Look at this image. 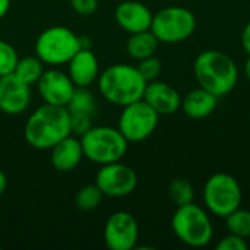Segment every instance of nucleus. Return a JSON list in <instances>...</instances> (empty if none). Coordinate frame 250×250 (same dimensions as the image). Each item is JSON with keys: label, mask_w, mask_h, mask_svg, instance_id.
I'll return each mask as SVG.
<instances>
[{"label": "nucleus", "mask_w": 250, "mask_h": 250, "mask_svg": "<svg viewBox=\"0 0 250 250\" xmlns=\"http://www.w3.org/2000/svg\"><path fill=\"white\" fill-rule=\"evenodd\" d=\"M37 89L45 104L66 107L76 86L67 73L56 67H50L42 72L41 78L37 82Z\"/></svg>", "instance_id": "f8f14e48"}, {"label": "nucleus", "mask_w": 250, "mask_h": 250, "mask_svg": "<svg viewBox=\"0 0 250 250\" xmlns=\"http://www.w3.org/2000/svg\"><path fill=\"white\" fill-rule=\"evenodd\" d=\"M196 29V16L186 7L168 6L152 16L151 32L158 42L177 44L188 40Z\"/></svg>", "instance_id": "6e6552de"}, {"label": "nucleus", "mask_w": 250, "mask_h": 250, "mask_svg": "<svg viewBox=\"0 0 250 250\" xmlns=\"http://www.w3.org/2000/svg\"><path fill=\"white\" fill-rule=\"evenodd\" d=\"M104 195L95 183L86 185L78 190L75 196V205L81 211H94L95 208L100 207Z\"/></svg>", "instance_id": "5701e85b"}, {"label": "nucleus", "mask_w": 250, "mask_h": 250, "mask_svg": "<svg viewBox=\"0 0 250 250\" xmlns=\"http://www.w3.org/2000/svg\"><path fill=\"white\" fill-rule=\"evenodd\" d=\"M217 105H218V97L199 86L196 89L189 91L182 98L180 108L190 119H205L214 113Z\"/></svg>", "instance_id": "a211bd4d"}, {"label": "nucleus", "mask_w": 250, "mask_h": 250, "mask_svg": "<svg viewBox=\"0 0 250 250\" xmlns=\"http://www.w3.org/2000/svg\"><path fill=\"white\" fill-rule=\"evenodd\" d=\"M226 227L229 233L240 236L243 239H250V211L237 208L226 218Z\"/></svg>", "instance_id": "b1692460"}, {"label": "nucleus", "mask_w": 250, "mask_h": 250, "mask_svg": "<svg viewBox=\"0 0 250 250\" xmlns=\"http://www.w3.org/2000/svg\"><path fill=\"white\" fill-rule=\"evenodd\" d=\"M6 188H7V177H6V174L0 170V196L6 192Z\"/></svg>", "instance_id": "2f4dec72"}, {"label": "nucleus", "mask_w": 250, "mask_h": 250, "mask_svg": "<svg viewBox=\"0 0 250 250\" xmlns=\"http://www.w3.org/2000/svg\"><path fill=\"white\" fill-rule=\"evenodd\" d=\"M79 139L83 158L98 166L122 161L129 146L122 132L111 126H92Z\"/></svg>", "instance_id": "39448f33"}, {"label": "nucleus", "mask_w": 250, "mask_h": 250, "mask_svg": "<svg viewBox=\"0 0 250 250\" xmlns=\"http://www.w3.org/2000/svg\"><path fill=\"white\" fill-rule=\"evenodd\" d=\"M240 42H242L243 50H245L248 54H250V22L246 23V26H245V28H243V31H242Z\"/></svg>", "instance_id": "c756f323"}, {"label": "nucleus", "mask_w": 250, "mask_h": 250, "mask_svg": "<svg viewBox=\"0 0 250 250\" xmlns=\"http://www.w3.org/2000/svg\"><path fill=\"white\" fill-rule=\"evenodd\" d=\"M245 76L250 81V54L248 60H246V63H245Z\"/></svg>", "instance_id": "473e14b6"}, {"label": "nucleus", "mask_w": 250, "mask_h": 250, "mask_svg": "<svg viewBox=\"0 0 250 250\" xmlns=\"http://www.w3.org/2000/svg\"><path fill=\"white\" fill-rule=\"evenodd\" d=\"M69 135L72 132L67 108L45 103L29 114L23 127V136L28 145L40 151L51 149Z\"/></svg>", "instance_id": "f257e3e1"}, {"label": "nucleus", "mask_w": 250, "mask_h": 250, "mask_svg": "<svg viewBox=\"0 0 250 250\" xmlns=\"http://www.w3.org/2000/svg\"><path fill=\"white\" fill-rule=\"evenodd\" d=\"M158 44L160 42L155 38V35L151 32V29H148V31H142L136 34H130L126 42V51L132 59L139 62L145 57L154 56Z\"/></svg>", "instance_id": "6ab92c4d"}, {"label": "nucleus", "mask_w": 250, "mask_h": 250, "mask_svg": "<svg viewBox=\"0 0 250 250\" xmlns=\"http://www.w3.org/2000/svg\"><path fill=\"white\" fill-rule=\"evenodd\" d=\"M139 240L136 218L127 211L113 212L104 226V243L110 250H132Z\"/></svg>", "instance_id": "9b49d317"}, {"label": "nucleus", "mask_w": 250, "mask_h": 250, "mask_svg": "<svg viewBox=\"0 0 250 250\" xmlns=\"http://www.w3.org/2000/svg\"><path fill=\"white\" fill-rule=\"evenodd\" d=\"M50 151H51L50 154L51 166L56 171L60 173H69L75 170L83 158L81 139L79 136L75 135H69L63 138Z\"/></svg>", "instance_id": "f3484780"}, {"label": "nucleus", "mask_w": 250, "mask_h": 250, "mask_svg": "<svg viewBox=\"0 0 250 250\" xmlns=\"http://www.w3.org/2000/svg\"><path fill=\"white\" fill-rule=\"evenodd\" d=\"M31 104V86L13 73L0 76V111L19 116Z\"/></svg>", "instance_id": "ddd939ff"}, {"label": "nucleus", "mask_w": 250, "mask_h": 250, "mask_svg": "<svg viewBox=\"0 0 250 250\" xmlns=\"http://www.w3.org/2000/svg\"><path fill=\"white\" fill-rule=\"evenodd\" d=\"M171 229L176 237L190 248H204L214 237L208 211L193 202L177 207L171 217Z\"/></svg>", "instance_id": "423d86ee"}, {"label": "nucleus", "mask_w": 250, "mask_h": 250, "mask_svg": "<svg viewBox=\"0 0 250 250\" xmlns=\"http://www.w3.org/2000/svg\"><path fill=\"white\" fill-rule=\"evenodd\" d=\"M69 113H83V114H89L94 116L95 110H97V103H95V97L92 95V92L88 88L83 86H76L70 101L66 105Z\"/></svg>", "instance_id": "412c9836"}, {"label": "nucleus", "mask_w": 250, "mask_h": 250, "mask_svg": "<svg viewBox=\"0 0 250 250\" xmlns=\"http://www.w3.org/2000/svg\"><path fill=\"white\" fill-rule=\"evenodd\" d=\"M146 81L142 78L136 66L116 63L100 72L97 79L98 91L108 103L125 107L130 103L142 100Z\"/></svg>", "instance_id": "7ed1b4c3"}, {"label": "nucleus", "mask_w": 250, "mask_h": 250, "mask_svg": "<svg viewBox=\"0 0 250 250\" xmlns=\"http://www.w3.org/2000/svg\"><path fill=\"white\" fill-rule=\"evenodd\" d=\"M44 70H45L44 63L37 56H26L18 60L13 75L18 76L22 82L32 86V85H37Z\"/></svg>", "instance_id": "aec40b11"}, {"label": "nucleus", "mask_w": 250, "mask_h": 250, "mask_svg": "<svg viewBox=\"0 0 250 250\" xmlns=\"http://www.w3.org/2000/svg\"><path fill=\"white\" fill-rule=\"evenodd\" d=\"M136 67L146 82L155 81L158 78V75L161 73V62L155 56H149V57L139 60Z\"/></svg>", "instance_id": "a878e982"}, {"label": "nucleus", "mask_w": 250, "mask_h": 250, "mask_svg": "<svg viewBox=\"0 0 250 250\" xmlns=\"http://www.w3.org/2000/svg\"><path fill=\"white\" fill-rule=\"evenodd\" d=\"M248 248H249V245H248L246 239L236 236L233 233H229L217 243L218 250H246Z\"/></svg>", "instance_id": "cd10ccee"}, {"label": "nucleus", "mask_w": 250, "mask_h": 250, "mask_svg": "<svg viewBox=\"0 0 250 250\" xmlns=\"http://www.w3.org/2000/svg\"><path fill=\"white\" fill-rule=\"evenodd\" d=\"M70 114V132L75 136H82L86 130L92 127V116L83 113H69Z\"/></svg>", "instance_id": "bb28decb"}, {"label": "nucleus", "mask_w": 250, "mask_h": 250, "mask_svg": "<svg viewBox=\"0 0 250 250\" xmlns=\"http://www.w3.org/2000/svg\"><path fill=\"white\" fill-rule=\"evenodd\" d=\"M160 114L144 100L122 107L117 129L127 142H142L157 129Z\"/></svg>", "instance_id": "1a4fd4ad"}, {"label": "nucleus", "mask_w": 250, "mask_h": 250, "mask_svg": "<svg viewBox=\"0 0 250 250\" xmlns=\"http://www.w3.org/2000/svg\"><path fill=\"white\" fill-rule=\"evenodd\" d=\"M67 75L75 86L88 88L100 76V63L89 47H82L67 63Z\"/></svg>", "instance_id": "dca6fc26"}, {"label": "nucleus", "mask_w": 250, "mask_h": 250, "mask_svg": "<svg viewBox=\"0 0 250 250\" xmlns=\"http://www.w3.org/2000/svg\"><path fill=\"white\" fill-rule=\"evenodd\" d=\"M95 185L104 196L125 198L135 192L138 186V174L135 170L122 161L104 164L95 176Z\"/></svg>", "instance_id": "9d476101"}, {"label": "nucleus", "mask_w": 250, "mask_h": 250, "mask_svg": "<svg viewBox=\"0 0 250 250\" xmlns=\"http://www.w3.org/2000/svg\"><path fill=\"white\" fill-rule=\"evenodd\" d=\"M202 196L207 211L220 218H226L240 208L243 198L239 182L229 173L212 174L205 182Z\"/></svg>", "instance_id": "0eeeda50"}, {"label": "nucleus", "mask_w": 250, "mask_h": 250, "mask_svg": "<svg viewBox=\"0 0 250 250\" xmlns=\"http://www.w3.org/2000/svg\"><path fill=\"white\" fill-rule=\"evenodd\" d=\"M168 196L176 207L188 205L192 204L195 199V189L189 180L177 177L171 180V183L168 185Z\"/></svg>", "instance_id": "4be33fe9"}, {"label": "nucleus", "mask_w": 250, "mask_h": 250, "mask_svg": "<svg viewBox=\"0 0 250 250\" xmlns=\"http://www.w3.org/2000/svg\"><path fill=\"white\" fill-rule=\"evenodd\" d=\"M154 13L146 4L138 0H125L117 4L114 19L117 25L127 34H136L151 29Z\"/></svg>", "instance_id": "4468645a"}, {"label": "nucleus", "mask_w": 250, "mask_h": 250, "mask_svg": "<svg viewBox=\"0 0 250 250\" xmlns=\"http://www.w3.org/2000/svg\"><path fill=\"white\" fill-rule=\"evenodd\" d=\"M70 7L81 16H91L98 9V0H69Z\"/></svg>", "instance_id": "c85d7f7f"}, {"label": "nucleus", "mask_w": 250, "mask_h": 250, "mask_svg": "<svg viewBox=\"0 0 250 250\" xmlns=\"http://www.w3.org/2000/svg\"><path fill=\"white\" fill-rule=\"evenodd\" d=\"M142 100L146 101L160 116L174 114L182 105V97L177 89L170 83L157 79L146 83Z\"/></svg>", "instance_id": "2eb2a0df"}, {"label": "nucleus", "mask_w": 250, "mask_h": 250, "mask_svg": "<svg viewBox=\"0 0 250 250\" xmlns=\"http://www.w3.org/2000/svg\"><path fill=\"white\" fill-rule=\"evenodd\" d=\"M193 73L199 86L218 98L230 94L239 79L236 62L227 53L218 50L199 53L193 63Z\"/></svg>", "instance_id": "f03ea898"}, {"label": "nucleus", "mask_w": 250, "mask_h": 250, "mask_svg": "<svg viewBox=\"0 0 250 250\" xmlns=\"http://www.w3.org/2000/svg\"><path fill=\"white\" fill-rule=\"evenodd\" d=\"M10 9V0H0V19H3Z\"/></svg>", "instance_id": "7c9ffc66"}, {"label": "nucleus", "mask_w": 250, "mask_h": 250, "mask_svg": "<svg viewBox=\"0 0 250 250\" xmlns=\"http://www.w3.org/2000/svg\"><path fill=\"white\" fill-rule=\"evenodd\" d=\"M18 60L19 56L15 47L7 41L0 40V76L13 73Z\"/></svg>", "instance_id": "393cba45"}, {"label": "nucleus", "mask_w": 250, "mask_h": 250, "mask_svg": "<svg viewBox=\"0 0 250 250\" xmlns=\"http://www.w3.org/2000/svg\"><path fill=\"white\" fill-rule=\"evenodd\" d=\"M82 47H88L85 45V38L63 25L44 29L35 40L34 45L35 56L50 67L67 64Z\"/></svg>", "instance_id": "20e7f679"}]
</instances>
